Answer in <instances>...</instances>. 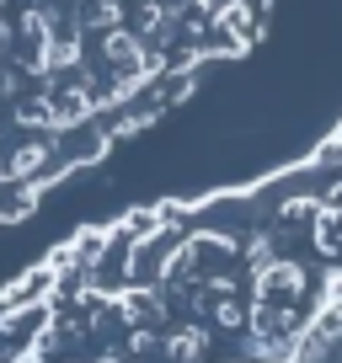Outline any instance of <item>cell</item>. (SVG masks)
Wrapping results in <instances>:
<instances>
[{
    "mask_svg": "<svg viewBox=\"0 0 342 363\" xmlns=\"http://www.w3.org/2000/svg\"><path fill=\"white\" fill-rule=\"evenodd\" d=\"M263 0H0V225L257 48Z\"/></svg>",
    "mask_w": 342,
    "mask_h": 363,
    "instance_id": "obj_1",
    "label": "cell"
}]
</instances>
